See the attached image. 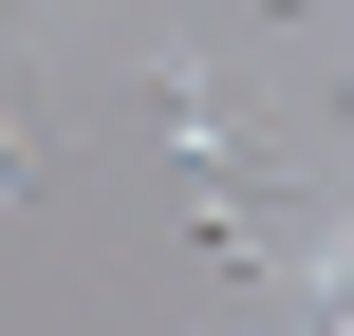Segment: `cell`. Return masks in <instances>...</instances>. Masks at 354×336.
I'll return each instance as SVG.
<instances>
[{
    "label": "cell",
    "mask_w": 354,
    "mask_h": 336,
    "mask_svg": "<svg viewBox=\"0 0 354 336\" xmlns=\"http://www.w3.org/2000/svg\"><path fill=\"white\" fill-rule=\"evenodd\" d=\"M37 187H56V112H37V94H0V206H37Z\"/></svg>",
    "instance_id": "6da1fadb"
}]
</instances>
